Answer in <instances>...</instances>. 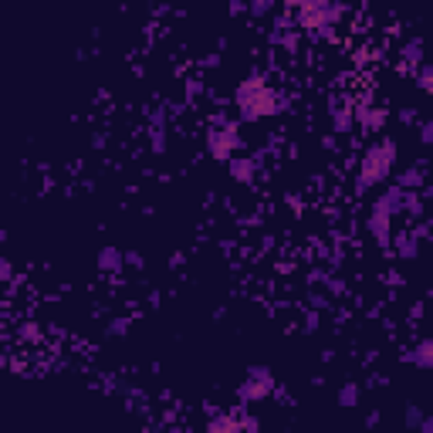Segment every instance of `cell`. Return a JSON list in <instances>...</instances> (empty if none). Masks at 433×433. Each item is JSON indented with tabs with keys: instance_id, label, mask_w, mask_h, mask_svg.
Listing matches in <instances>:
<instances>
[{
	"instance_id": "obj_25",
	"label": "cell",
	"mask_w": 433,
	"mask_h": 433,
	"mask_svg": "<svg viewBox=\"0 0 433 433\" xmlns=\"http://www.w3.org/2000/svg\"><path fill=\"white\" fill-rule=\"evenodd\" d=\"M109 335H125V322H122V318H116V322L109 325Z\"/></svg>"
},
{
	"instance_id": "obj_6",
	"label": "cell",
	"mask_w": 433,
	"mask_h": 433,
	"mask_svg": "<svg viewBox=\"0 0 433 433\" xmlns=\"http://www.w3.org/2000/svg\"><path fill=\"white\" fill-rule=\"evenodd\" d=\"M393 217H396V214H393L383 200H376V203H372L366 227H369V234H372V241H376V244H393Z\"/></svg>"
},
{
	"instance_id": "obj_23",
	"label": "cell",
	"mask_w": 433,
	"mask_h": 433,
	"mask_svg": "<svg viewBox=\"0 0 433 433\" xmlns=\"http://www.w3.org/2000/svg\"><path fill=\"white\" fill-rule=\"evenodd\" d=\"M248 10L254 14V17H264V14L271 10V0H254V3H250Z\"/></svg>"
},
{
	"instance_id": "obj_1",
	"label": "cell",
	"mask_w": 433,
	"mask_h": 433,
	"mask_svg": "<svg viewBox=\"0 0 433 433\" xmlns=\"http://www.w3.org/2000/svg\"><path fill=\"white\" fill-rule=\"evenodd\" d=\"M284 105H288V98H284V95L268 82V75H261V71L248 75V78L237 85V92H234V109H237V116H241L244 122L275 119L278 112H284Z\"/></svg>"
},
{
	"instance_id": "obj_8",
	"label": "cell",
	"mask_w": 433,
	"mask_h": 433,
	"mask_svg": "<svg viewBox=\"0 0 433 433\" xmlns=\"http://www.w3.org/2000/svg\"><path fill=\"white\" fill-rule=\"evenodd\" d=\"M356 109V122L362 125L366 132H379L386 125V109L372 105V102H362V105H352Z\"/></svg>"
},
{
	"instance_id": "obj_9",
	"label": "cell",
	"mask_w": 433,
	"mask_h": 433,
	"mask_svg": "<svg viewBox=\"0 0 433 433\" xmlns=\"http://www.w3.org/2000/svg\"><path fill=\"white\" fill-rule=\"evenodd\" d=\"M227 166H230V176L237 183H254V176L261 169V156H234Z\"/></svg>"
},
{
	"instance_id": "obj_19",
	"label": "cell",
	"mask_w": 433,
	"mask_h": 433,
	"mask_svg": "<svg viewBox=\"0 0 433 433\" xmlns=\"http://www.w3.org/2000/svg\"><path fill=\"white\" fill-rule=\"evenodd\" d=\"M339 406H359V386L356 383H345L339 389Z\"/></svg>"
},
{
	"instance_id": "obj_24",
	"label": "cell",
	"mask_w": 433,
	"mask_h": 433,
	"mask_svg": "<svg viewBox=\"0 0 433 433\" xmlns=\"http://www.w3.org/2000/svg\"><path fill=\"white\" fill-rule=\"evenodd\" d=\"M420 139H423L427 146L433 142V122H423V125H420Z\"/></svg>"
},
{
	"instance_id": "obj_10",
	"label": "cell",
	"mask_w": 433,
	"mask_h": 433,
	"mask_svg": "<svg viewBox=\"0 0 433 433\" xmlns=\"http://www.w3.org/2000/svg\"><path fill=\"white\" fill-rule=\"evenodd\" d=\"M98 271L102 275H122L125 271V250H119V248H112V244H105V248L98 250Z\"/></svg>"
},
{
	"instance_id": "obj_11",
	"label": "cell",
	"mask_w": 433,
	"mask_h": 433,
	"mask_svg": "<svg viewBox=\"0 0 433 433\" xmlns=\"http://www.w3.org/2000/svg\"><path fill=\"white\" fill-rule=\"evenodd\" d=\"M271 41L281 44L284 51H295L298 48V24L291 17H281L278 24H275V31H271Z\"/></svg>"
},
{
	"instance_id": "obj_28",
	"label": "cell",
	"mask_w": 433,
	"mask_h": 433,
	"mask_svg": "<svg viewBox=\"0 0 433 433\" xmlns=\"http://www.w3.org/2000/svg\"><path fill=\"white\" fill-rule=\"evenodd\" d=\"M430 149H433V142H430Z\"/></svg>"
},
{
	"instance_id": "obj_18",
	"label": "cell",
	"mask_w": 433,
	"mask_h": 433,
	"mask_svg": "<svg viewBox=\"0 0 433 433\" xmlns=\"http://www.w3.org/2000/svg\"><path fill=\"white\" fill-rule=\"evenodd\" d=\"M396 241V250H400V257H416V234H400V237H393Z\"/></svg>"
},
{
	"instance_id": "obj_2",
	"label": "cell",
	"mask_w": 433,
	"mask_h": 433,
	"mask_svg": "<svg viewBox=\"0 0 433 433\" xmlns=\"http://www.w3.org/2000/svg\"><path fill=\"white\" fill-rule=\"evenodd\" d=\"M393 163H396V139L383 136V139L369 142L362 159H359V190L383 186L393 173Z\"/></svg>"
},
{
	"instance_id": "obj_27",
	"label": "cell",
	"mask_w": 433,
	"mask_h": 433,
	"mask_svg": "<svg viewBox=\"0 0 433 433\" xmlns=\"http://www.w3.org/2000/svg\"><path fill=\"white\" fill-rule=\"evenodd\" d=\"M241 10H244V3H241V0H230V14H241Z\"/></svg>"
},
{
	"instance_id": "obj_13",
	"label": "cell",
	"mask_w": 433,
	"mask_h": 433,
	"mask_svg": "<svg viewBox=\"0 0 433 433\" xmlns=\"http://www.w3.org/2000/svg\"><path fill=\"white\" fill-rule=\"evenodd\" d=\"M149 136H153V153H163L166 149V112H153Z\"/></svg>"
},
{
	"instance_id": "obj_20",
	"label": "cell",
	"mask_w": 433,
	"mask_h": 433,
	"mask_svg": "<svg viewBox=\"0 0 433 433\" xmlns=\"http://www.w3.org/2000/svg\"><path fill=\"white\" fill-rule=\"evenodd\" d=\"M416 82H420L423 92H433V62H423L416 68Z\"/></svg>"
},
{
	"instance_id": "obj_21",
	"label": "cell",
	"mask_w": 433,
	"mask_h": 433,
	"mask_svg": "<svg viewBox=\"0 0 433 433\" xmlns=\"http://www.w3.org/2000/svg\"><path fill=\"white\" fill-rule=\"evenodd\" d=\"M420 423H423V413H420V406H406V427L420 430Z\"/></svg>"
},
{
	"instance_id": "obj_7",
	"label": "cell",
	"mask_w": 433,
	"mask_h": 433,
	"mask_svg": "<svg viewBox=\"0 0 433 433\" xmlns=\"http://www.w3.org/2000/svg\"><path fill=\"white\" fill-rule=\"evenodd\" d=\"M261 427V420L257 416H250L244 409H237V413H223V416H214V420H207V430L210 433H234V430H257Z\"/></svg>"
},
{
	"instance_id": "obj_16",
	"label": "cell",
	"mask_w": 433,
	"mask_h": 433,
	"mask_svg": "<svg viewBox=\"0 0 433 433\" xmlns=\"http://www.w3.org/2000/svg\"><path fill=\"white\" fill-rule=\"evenodd\" d=\"M352 122H356V109H352V105H349V109H345V105H335V109H332V129H335V132H349Z\"/></svg>"
},
{
	"instance_id": "obj_22",
	"label": "cell",
	"mask_w": 433,
	"mask_h": 433,
	"mask_svg": "<svg viewBox=\"0 0 433 433\" xmlns=\"http://www.w3.org/2000/svg\"><path fill=\"white\" fill-rule=\"evenodd\" d=\"M125 268H136V271H142V268H146L142 254H136V250H125Z\"/></svg>"
},
{
	"instance_id": "obj_14",
	"label": "cell",
	"mask_w": 433,
	"mask_h": 433,
	"mask_svg": "<svg viewBox=\"0 0 433 433\" xmlns=\"http://www.w3.org/2000/svg\"><path fill=\"white\" fill-rule=\"evenodd\" d=\"M403 58V68H413V64H423V41L420 37H413V41H406L400 51Z\"/></svg>"
},
{
	"instance_id": "obj_12",
	"label": "cell",
	"mask_w": 433,
	"mask_h": 433,
	"mask_svg": "<svg viewBox=\"0 0 433 433\" xmlns=\"http://www.w3.org/2000/svg\"><path fill=\"white\" fill-rule=\"evenodd\" d=\"M406 362L416 366V369H433V339L416 342V345L406 352Z\"/></svg>"
},
{
	"instance_id": "obj_17",
	"label": "cell",
	"mask_w": 433,
	"mask_h": 433,
	"mask_svg": "<svg viewBox=\"0 0 433 433\" xmlns=\"http://www.w3.org/2000/svg\"><path fill=\"white\" fill-rule=\"evenodd\" d=\"M403 214L409 217H423V200L416 190H403Z\"/></svg>"
},
{
	"instance_id": "obj_4",
	"label": "cell",
	"mask_w": 433,
	"mask_h": 433,
	"mask_svg": "<svg viewBox=\"0 0 433 433\" xmlns=\"http://www.w3.org/2000/svg\"><path fill=\"white\" fill-rule=\"evenodd\" d=\"M244 146V136H241V125L234 122L230 116H217L210 129H207V153L214 156L217 163H230L234 156L241 153Z\"/></svg>"
},
{
	"instance_id": "obj_3",
	"label": "cell",
	"mask_w": 433,
	"mask_h": 433,
	"mask_svg": "<svg viewBox=\"0 0 433 433\" xmlns=\"http://www.w3.org/2000/svg\"><path fill=\"white\" fill-rule=\"evenodd\" d=\"M345 17V3L342 0H295V24L308 34H325L339 28Z\"/></svg>"
},
{
	"instance_id": "obj_26",
	"label": "cell",
	"mask_w": 433,
	"mask_h": 433,
	"mask_svg": "<svg viewBox=\"0 0 433 433\" xmlns=\"http://www.w3.org/2000/svg\"><path fill=\"white\" fill-rule=\"evenodd\" d=\"M420 430H423V433H433V416H423V423H420Z\"/></svg>"
},
{
	"instance_id": "obj_5",
	"label": "cell",
	"mask_w": 433,
	"mask_h": 433,
	"mask_svg": "<svg viewBox=\"0 0 433 433\" xmlns=\"http://www.w3.org/2000/svg\"><path fill=\"white\" fill-rule=\"evenodd\" d=\"M275 393V372L268 366H250L244 372V383L237 386V400L241 403H261Z\"/></svg>"
},
{
	"instance_id": "obj_15",
	"label": "cell",
	"mask_w": 433,
	"mask_h": 433,
	"mask_svg": "<svg viewBox=\"0 0 433 433\" xmlns=\"http://www.w3.org/2000/svg\"><path fill=\"white\" fill-rule=\"evenodd\" d=\"M423 183H427V169H423V166H406V169L400 173L403 190H420Z\"/></svg>"
}]
</instances>
